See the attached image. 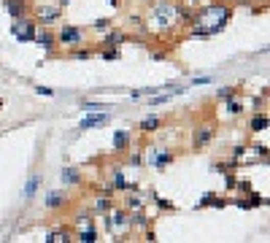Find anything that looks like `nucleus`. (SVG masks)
Instances as JSON below:
<instances>
[{"label":"nucleus","mask_w":270,"mask_h":243,"mask_svg":"<svg viewBox=\"0 0 270 243\" xmlns=\"http://www.w3.org/2000/svg\"><path fill=\"white\" fill-rule=\"evenodd\" d=\"M62 16V8H52V6H43V8H38V19L35 22H41L43 27H49L54 25L57 19Z\"/></svg>","instance_id":"9b49d317"},{"label":"nucleus","mask_w":270,"mask_h":243,"mask_svg":"<svg viewBox=\"0 0 270 243\" xmlns=\"http://www.w3.org/2000/svg\"><path fill=\"white\" fill-rule=\"evenodd\" d=\"M81 108L86 111V114H89V111H108L111 106H108V103H92V100H84V103H81Z\"/></svg>","instance_id":"b1692460"},{"label":"nucleus","mask_w":270,"mask_h":243,"mask_svg":"<svg viewBox=\"0 0 270 243\" xmlns=\"http://www.w3.org/2000/svg\"><path fill=\"white\" fill-rule=\"evenodd\" d=\"M76 240H81V243H95V240H98V230H95L92 224H89V227H79V235H76Z\"/></svg>","instance_id":"6ab92c4d"},{"label":"nucleus","mask_w":270,"mask_h":243,"mask_svg":"<svg viewBox=\"0 0 270 243\" xmlns=\"http://www.w3.org/2000/svg\"><path fill=\"white\" fill-rule=\"evenodd\" d=\"M35 30H38V22L30 19V16H22V19H14L11 25V33L19 43H33L35 38Z\"/></svg>","instance_id":"20e7f679"},{"label":"nucleus","mask_w":270,"mask_h":243,"mask_svg":"<svg viewBox=\"0 0 270 243\" xmlns=\"http://www.w3.org/2000/svg\"><path fill=\"white\" fill-rule=\"evenodd\" d=\"M111 19H98V22H95L92 25V30H98V33H105V30H111Z\"/></svg>","instance_id":"c756f323"},{"label":"nucleus","mask_w":270,"mask_h":243,"mask_svg":"<svg viewBox=\"0 0 270 243\" xmlns=\"http://www.w3.org/2000/svg\"><path fill=\"white\" fill-rule=\"evenodd\" d=\"M265 130H267V114H259L257 111V114L252 116V121H249V133L259 135V133H265Z\"/></svg>","instance_id":"2eb2a0df"},{"label":"nucleus","mask_w":270,"mask_h":243,"mask_svg":"<svg viewBox=\"0 0 270 243\" xmlns=\"http://www.w3.org/2000/svg\"><path fill=\"white\" fill-rule=\"evenodd\" d=\"M38 184H41V176H38V173H35V176H30V181H27L25 192H22V195H25V200H33V198H35V189H38Z\"/></svg>","instance_id":"412c9836"},{"label":"nucleus","mask_w":270,"mask_h":243,"mask_svg":"<svg viewBox=\"0 0 270 243\" xmlns=\"http://www.w3.org/2000/svg\"><path fill=\"white\" fill-rule=\"evenodd\" d=\"M0 108H3V100H0Z\"/></svg>","instance_id":"58836bf2"},{"label":"nucleus","mask_w":270,"mask_h":243,"mask_svg":"<svg viewBox=\"0 0 270 243\" xmlns=\"http://www.w3.org/2000/svg\"><path fill=\"white\" fill-rule=\"evenodd\" d=\"M114 208V203H111V195H98V200H95V211H98V213H108Z\"/></svg>","instance_id":"aec40b11"},{"label":"nucleus","mask_w":270,"mask_h":243,"mask_svg":"<svg viewBox=\"0 0 270 243\" xmlns=\"http://www.w3.org/2000/svg\"><path fill=\"white\" fill-rule=\"evenodd\" d=\"M168 100H170V95H157V98H151V100H149V108L162 106V103H168Z\"/></svg>","instance_id":"2f4dec72"},{"label":"nucleus","mask_w":270,"mask_h":243,"mask_svg":"<svg viewBox=\"0 0 270 243\" xmlns=\"http://www.w3.org/2000/svg\"><path fill=\"white\" fill-rule=\"evenodd\" d=\"M71 238H68V230H57V232H52L49 238H46V243H68Z\"/></svg>","instance_id":"bb28decb"},{"label":"nucleus","mask_w":270,"mask_h":243,"mask_svg":"<svg viewBox=\"0 0 270 243\" xmlns=\"http://www.w3.org/2000/svg\"><path fill=\"white\" fill-rule=\"evenodd\" d=\"M173 162H176V154L168 152V149H149V154H146V165H151L154 171H160V173Z\"/></svg>","instance_id":"39448f33"},{"label":"nucleus","mask_w":270,"mask_h":243,"mask_svg":"<svg viewBox=\"0 0 270 243\" xmlns=\"http://www.w3.org/2000/svg\"><path fill=\"white\" fill-rule=\"evenodd\" d=\"M124 205H127V211L132 208V211H138L141 205H143V200L141 198H135V195H127V198H124Z\"/></svg>","instance_id":"cd10ccee"},{"label":"nucleus","mask_w":270,"mask_h":243,"mask_svg":"<svg viewBox=\"0 0 270 243\" xmlns=\"http://www.w3.org/2000/svg\"><path fill=\"white\" fill-rule=\"evenodd\" d=\"M127 162H130V165H141V162H143V157H141V154H132Z\"/></svg>","instance_id":"72a5a7b5"},{"label":"nucleus","mask_w":270,"mask_h":243,"mask_svg":"<svg viewBox=\"0 0 270 243\" xmlns=\"http://www.w3.org/2000/svg\"><path fill=\"white\" fill-rule=\"evenodd\" d=\"M100 57H103L105 62H108V60H119V57H122V52H119V49H114V46H103Z\"/></svg>","instance_id":"393cba45"},{"label":"nucleus","mask_w":270,"mask_h":243,"mask_svg":"<svg viewBox=\"0 0 270 243\" xmlns=\"http://www.w3.org/2000/svg\"><path fill=\"white\" fill-rule=\"evenodd\" d=\"M184 3H187V6H195V8H197V6H202V3H206V0H184Z\"/></svg>","instance_id":"c9c22d12"},{"label":"nucleus","mask_w":270,"mask_h":243,"mask_svg":"<svg viewBox=\"0 0 270 243\" xmlns=\"http://www.w3.org/2000/svg\"><path fill=\"white\" fill-rule=\"evenodd\" d=\"M65 203H68V195H62V192H49V195H46V198H43V205H46V208H49V211L62 208Z\"/></svg>","instance_id":"dca6fc26"},{"label":"nucleus","mask_w":270,"mask_h":243,"mask_svg":"<svg viewBox=\"0 0 270 243\" xmlns=\"http://www.w3.org/2000/svg\"><path fill=\"white\" fill-rule=\"evenodd\" d=\"M127 41V33L124 30H105V38H103V46H114V49H122V43Z\"/></svg>","instance_id":"ddd939ff"},{"label":"nucleus","mask_w":270,"mask_h":243,"mask_svg":"<svg viewBox=\"0 0 270 243\" xmlns=\"http://www.w3.org/2000/svg\"><path fill=\"white\" fill-rule=\"evenodd\" d=\"M60 179H62V184H65V186H76V184H81V181H84V176H81L79 167H65Z\"/></svg>","instance_id":"f3484780"},{"label":"nucleus","mask_w":270,"mask_h":243,"mask_svg":"<svg viewBox=\"0 0 270 243\" xmlns=\"http://www.w3.org/2000/svg\"><path fill=\"white\" fill-rule=\"evenodd\" d=\"M160 92V87H143V89H138V92H132V98H143V95H157Z\"/></svg>","instance_id":"7c9ffc66"},{"label":"nucleus","mask_w":270,"mask_h":243,"mask_svg":"<svg viewBox=\"0 0 270 243\" xmlns=\"http://www.w3.org/2000/svg\"><path fill=\"white\" fill-rule=\"evenodd\" d=\"M149 198H151L154 203H157V205H160L162 211H176V205H173V203H168V200H162V198H160L157 192H149Z\"/></svg>","instance_id":"a878e982"},{"label":"nucleus","mask_w":270,"mask_h":243,"mask_svg":"<svg viewBox=\"0 0 270 243\" xmlns=\"http://www.w3.org/2000/svg\"><path fill=\"white\" fill-rule=\"evenodd\" d=\"M130 143H132L130 130H117L114 133V152H124V149H130Z\"/></svg>","instance_id":"4468645a"},{"label":"nucleus","mask_w":270,"mask_h":243,"mask_svg":"<svg viewBox=\"0 0 270 243\" xmlns=\"http://www.w3.org/2000/svg\"><path fill=\"white\" fill-rule=\"evenodd\" d=\"M211 81V76H197L195 81H192V84H195V87H197V84H208Z\"/></svg>","instance_id":"f704fd0d"},{"label":"nucleus","mask_w":270,"mask_h":243,"mask_svg":"<svg viewBox=\"0 0 270 243\" xmlns=\"http://www.w3.org/2000/svg\"><path fill=\"white\" fill-rule=\"evenodd\" d=\"M224 103H227V114H230V116H240V114L246 111V108H243V103L235 100V98H227Z\"/></svg>","instance_id":"4be33fe9"},{"label":"nucleus","mask_w":270,"mask_h":243,"mask_svg":"<svg viewBox=\"0 0 270 243\" xmlns=\"http://www.w3.org/2000/svg\"><path fill=\"white\" fill-rule=\"evenodd\" d=\"M68 3H71V0H62V6H68Z\"/></svg>","instance_id":"4c0bfd02"},{"label":"nucleus","mask_w":270,"mask_h":243,"mask_svg":"<svg viewBox=\"0 0 270 243\" xmlns=\"http://www.w3.org/2000/svg\"><path fill=\"white\" fill-rule=\"evenodd\" d=\"M224 205H230V200H227V198H216L214 192H206V195L200 198L197 208H224Z\"/></svg>","instance_id":"f8f14e48"},{"label":"nucleus","mask_w":270,"mask_h":243,"mask_svg":"<svg viewBox=\"0 0 270 243\" xmlns=\"http://www.w3.org/2000/svg\"><path fill=\"white\" fill-rule=\"evenodd\" d=\"M246 195H249V198H235V200H230V203H235L238 208H246V211L259 208V205H265V203H267L265 198H259V195H257V192H252V189H249Z\"/></svg>","instance_id":"9d476101"},{"label":"nucleus","mask_w":270,"mask_h":243,"mask_svg":"<svg viewBox=\"0 0 270 243\" xmlns=\"http://www.w3.org/2000/svg\"><path fill=\"white\" fill-rule=\"evenodd\" d=\"M73 57H76V60H89V57H95V52H92V49H84V46H79V49H73Z\"/></svg>","instance_id":"c85d7f7f"},{"label":"nucleus","mask_w":270,"mask_h":243,"mask_svg":"<svg viewBox=\"0 0 270 243\" xmlns=\"http://www.w3.org/2000/svg\"><path fill=\"white\" fill-rule=\"evenodd\" d=\"M214 138H216V125H197L192 130V149L200 152V149H206Z\"/></svg>","instance_id":"423d86ee"},{"label":"nucleus","mask_w":270,"mask_h":243,"mask_svg":"<svg viewBox=\"0 0 270 243\" xmlns=\"http://www.w3.org/2000/svg\"><path fill=\"white\" fill-rule=\"evenodd\" d=\"M108 3H111L114 8H119V3H122V0H108Z\"/></svg>","instance_id":"e433bc0d"},{"label":"nucleus","mask_w":270,"mask_h":243,"mask_svg":"<svg viewBox=\"0 0 270 243\" xmlns=\"http://www.w3.org/2000/svg\"><path fill=\"white\" fill-rule=\"evenodd\" d=\"M108 114L105 111H89L81 121H79V130H95V127H103V125H108Z\"/></svg>","instance_id":"6e6552de"},{"label":"nucleus","mask_w":270,"mask_h":243,"mask_svg":"<svg viewBox=\"0 0 270 243\" xmlns=\"http://www.w3.org/2000/svg\"><path fill=\"white\" fill-rule=\"evenodd\" d=\"M54 35H57V46H60V49H68V52H73V49H79V46L86 43V30L79 27V25H68L65 22Z\"/></svg>","instance_id":"7ed1b4c3"},{"label":"nucleus","mask_w":270,"mask_h":243,"mask_svg":"<svg viewBox=\"0 0 270 243\" xmlns=\"http://www.w3.org/2000/svg\"><path fill=\"white\" fill-rule=\"evenodd\" d=\"M160 127H162V119H160V116H146V119H143L141 125H138V130H141L143 135H151V133H157Z\"/></svg>","instance_id":"a211bd4d"},{"label":"nucleus","mask_w":270,"mask_h":243,"mask_svg":"<svg viewBox=\"0 0 270 243\" xmlns=\"http://www.w3.org/2000/svg\"><path fill=\"white\" fill-rule=\"evenodd\" d=\"M187 16H189V11L178 3V0H160V3L151 6L146 22H149V27H154V30H160V33H170V30H176L181 22H187Z\"/></svg>","instance_id":"f03ea898"},{"label":"nucleus","mask_w":270,"mask_h":243,"mask_svg":"<svg viewBox=\"0 0 270 243\" xmlns=\"http://www.w3.org/2000/svg\"><path fill=\"white\" fill-rule=\"evenodd\" d=\"M230 19H233V8L227 3H206V6H197L195 14L187 16V25H192L195 38H208V35H216L224 30Z\"/></svg>","instance_id":"f257e3e1"},{"label":"nucleus","mask_w":270,"mask_h":243,"mask_svg":"<svg viewBox=\"0 0 270 243\" xmlns=\"http://www.w3.org/2000/svg\"><path fill=\"white\" fill-rule=\"evenodd\" d=\"M238 92H240V87H235V84H230V87H221V89H216V100L224 103L227 98H235Z\"/></svg>","instance_id":"5701e85b"},{"label":"nucleus","mask_w":270,"mask_h":243,"mask_svg":"<svg viewBox=\"0 0 270 243\" xmlns=\"http://www.w3.org/2000/svg\"><path fill=\"white\" fill-rule=\"evenodd\" d=\"M243 152H246V146H235V149H233V160H240V157H243Z\"/></svg>","instance_id":"473e14b6"},{"label":"nucleus","mask_w":270,"mask_h":243,"mask_svg":"<svg viewBox=\"0 0 270 243\" xmlns=\"http://www.w3.org/2000/svg\"><path fill=\"white\" fill-rule=\"evenodd\" d=\"M3 8L8 11L11 19H22V16L30 14V3L27 0H3Z\"/></svg>","instance_id":"1a4fd4ad"},{"label":"nucleus","mask_w":270,"mask_h":243,"mask_svg":"<svg viewBox=\"0 0 270 243\" xmlns=\"http://www.w3.org/2000/svg\"><path fill=\"white\" fill-rule=\"evenodd\" d=\"M33 43H38L46 54H54V52H57V35L49 30V27H43V30H35Z\"/></svg>","instance_id":"0eeeda50"}]
</instances>
